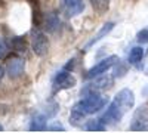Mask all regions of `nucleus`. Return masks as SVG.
Wrapping results in <instances>:
<instances>
[{"mask_svg": "<svg viewBox=\"0 0 148 133\" xmlns=\"http://www.w3.org/2000/svg\"><path fill=\"white\" fill-rule=\"evenodd\" d=\"M31 49L37 56H45L49 50V40L42 31H34L31 35Z\"/></svg>", "mask_w": 148, "mask_h": 133, "instance_id": "obj_6", "label": "nucleus"}, {"mask_svg": "<svg viewBox=\"0 0 148 133\" xmlns=\"http://www.w3.org/2000/svg\"><path fill=\"white\" fill-rule=\"evenodd\" d=\"M2 130H3V126H2V124H0V132H2Z\"/></svg>", "mask_w": 148, "mask_h": 133, "instance_id": "obj_27", "label": "nucleus"}, {"mask_svg": "<svg viewBox=\"0 0 148 133\" xmlns=\"http://www.w3.org/2000/svg\"><path fill=\"white\" fill-rule=\"evenodd\" d=\"M136 40L139 43H148V28H144L136 34Z\"/></svg>", "mask_w": 148, "mask_h": 133, "instance_id": "obj_20", "label": "nucleus"}, {"mask_svg": "<svg viewBox=\"0 0 148 133\" xmlns=\"http://www.w3.org/2000/svg\"><path fill=\"white\" fill-rule=\"evenodd\" d=\"M3 76H5V70H3V67H2V65H0V78H2Z\"/></svg>", "mask_w": 148, "mask_h": 133, "instance_id": "obj_25", "label": "nucleus"}, {"mask_svg": "<svg viewBox=\"0 0 148 133\" xmlns=\"http://www.w3.org/2000/svg\"><path fill=\"white\" fill-rule=\"evenodd\" d=\"M145 74H147V76H148V68H147V70H145Z\"/></svg>", "mask_w": 148, "mask_h": 133, "instance_id": "obj_28", "label": "nucleus"}, {"mask_svg": "<svg viewBox=\"0 0 148 133\" xmlns=\"http://www.w3.org/2000/svg\"><path fill=\"white\" fill-rule=\"evenodd\" d=\"M24 68H25V62L21 58H14L8 62L6 72L10 78H18L24 74Z\"/></svg>", "mask_w": 148, "mask_h": 133, "instance_id": "obj_9", "label": "nucleus"}, {"mask_svg": "<svg viewBox=\"0 0 148 133\" xmlns=\"http://www.w3.org/2000/svg\"><path fill=\"white\" fill-rule=\"evenodd\" d=\"M74 65H76V58H71L70 61H68V62L64 65V68H65V70H68V71H73Z\"/></svg>", "mask_w": 148, "mask_h": 133, "instance_id": "obj_22", "label": "nucleus"}, {"mask_svg": "<svg viewBox=\"0 0 148 133\" xmlns=\"http://www.w3.org/2000/svg\"><path fill=\"white\" fill-rule=\"evenodd\" d=\"M132 132H148V106H139L133 114L132 123H130Z\"/></svg>", "mask_w": 148, "mask_h": 133, "instance_id": "obj_4", "label": "nucleus"}, {"mask_svg": "<svg viewBox=\"0 0 148 133\" xmlns=\"http://www.w3.org/2000/svg\"><path fill=\"white\" fill-rule=\"evenodd\" d=\"M10 47L16 52H25L27 50V43L25 39L22 35H16V37H12L10 40Z\"/></svg>", "mask_w": 148, "mask_h": 133, "instance_id": "obj_14", "label": "nucleus"}, {"mask_svg": "<svg viewBox=\"0 0 148 133\" xmlns=\"http://www.w3.org/2000/svg\"><path fill=\"white\" fill-rule=\"evenodd\" d=\"M142 93H144L145 96H148V86H147V87H145V89L142 90Z\"/></svg>", "mask_w": 148, "mask_h": 133, "instance_id": "obj_26", "label": "nucleus"}, {"mask_svg": "<svg viewBox=\"0 0 148 133\" xmlns=\"http://www.w3.org/2000/svg\"><path fill=\"white\" fill-rule=\"evenodd\" d=\"M34 6V5H33ZM33 25L34 27H40L42 25V14H40V9L39 5H36L33 8Z\"/></svg>", "mask_w": 148, "mask_h": 133, "instance_id": "obj_18", "label": "nucleus"}, {"mask_svg": "<svg viewBox=\"0 0 148 133\" xmlns=\"http://www.w3.org/2000/svg\"><path fill=\"white\" fill-rule=\"evenodd\" d=\"M90 3L93 6V9L99 14H105L108 10V5H110V0H90Z\"/></svg>", "mask_w": 148, "mask_h": 133, "instance_id": "obj_16", "label": "nucleus"}, {"mask_svg": "<svg viewBox=\"0 0 148 133\" xmlns=\"http://www.w3.org/2000/svg\"><path fill=\"white\" fill-rule=\"evenodd\" d=\"M123 115H125V113L121 111V108L113 101L108 106H107V110L105 113L99 117V120L105 124V126H111V124H116L119 123L120 120L123 118Z\"/></svg>", "mask_w": 148, "mask_h": 133, "instance_id": "obj_5", "label": "nucleus"}, {"mask_svg": "<svg viewBox=\"0 0 148 133\" xmlns=\"http://www.w3.org/2000/svg\"><path fill=\"white\" fill-rule=\"evenodd\" d=\"M5 55H6V47H5V44L2 42H0V59H2Z\"/></svg>", "mask_w": 148, "mask_h": 133, "instance_id": "obj_23", "label": "nucleus"}, {"mask_svg": "<svg viewBox=\"0 0 148 133\" xmlns=\"http://www.w3.org/2000/svg\"><path fill=\"white\" fill-rule=\"evenodd\" d=\"M127 72V67L120 62V59L116 62V77H123Z\"/></svg>", "mask_w": 148, "mask_h": 133, "instance_id": "obj_19", "label": "nucleus"}, {"mask_svg": "<svg viewBox=\"0 0 148 133\" xmlns=\"http://www.w3.org/2000/svg\"><path fill=\"white\" fill-rule=\"evenodd\" d=\"M58 110H59V106H58V104L55 102V101H47V104H46V108H45V115L49 118V117H55L56 115V113H58Z\"/></svg>", "mask_w": 148, "mask_h": 133, "instance_id": "obj_17", "label": "nucleus"}, {"mask_svg": "<svg viewBox=\"0 0 148 133\" xmlns=\"http://www.w3.org/2000/svg\"><path fill=\"white\" fill-rule=\"evenodd\" d=\"M84 127H86V130H88V132H104L107 126L101 121L99 118H96V120H89Z\"/></svg>", "mask_w": 148, "mask_h": 133, "instance_id": "obj_15", "label": "nucleus"}, {"mask_svg": "<svg viewBox=\"0 0 148 133\" xmlns=\"http://www.w3.org/2000/svg\"><path fill=\"white\" fill-rule=\"evenodd\" d=\"M47 117L45 114H37L33 117L31 123H30V130L31 132H43L47 129Z\"/></svg>", "mask_w": 148, "mask_h": 133, "instance_id": "obj_12", "label": "nucleus"}, {"mask_svg": "<svg viewBox=\"0 0 148 133\" xmlns=\"http://www.w3.org/2000/svg\"><path fill=\"white\" fill-rule=\"evenodd\" d=\"M73 86H76V78L73 76H70V71L62 68L61 71L56 72V76L52 80V87H53V93H56L58 90H64V89H70Z\"/></svg>", "mask_w": 148, "mask_h": 133, "instance_id": "obj_2", "label": "nucleus"}, {"mask_svg": "<svg viewBox=\"0 0 148 133\" xmlns=\"http://www.w3.org/2000/svg\"><path fill=\"white\" fill-rule=\"evenodd\" d=\"M8 113V105H0V114Z\"/></svg>", "mask_w": 148, "mask_h": 133, "instance_id": "obj_24", "label": "nucleus"}, {"mask_svg": "<svg viewBox=\"0 0 148 133\" xmlns=\"http://www.w3.org/2000/svg\"><path fill=\"white\" fill-rule=\"evenodd\" d=\"M51 132H65V129H64V126L61 124V123H53L52 126H49L47 127Z\"/></svg>", "mask_w": 148, "mask_h": 133, "instance_id": "obj_21", "label": "nucleus"}, {"mask_svg": "<svg viewBox=\"0 0 148 133\" xmlns=\"http://www.w3.org/2000/svg\"><path fill=\"white\" fill-rule=\"evenodd\" d=\"M108 98L107 96H101L98 92H90L88 95H84V98L82 101H79L76 105L71 108L70 113V123L77 126L79 121L88 115V114H93L101 111L102 108L108 104Z\"/></svg>", "mask_w": 148, "mask_h": 133, "instance_id": "obj_1", "label": "nucleus"}, {"mask_svg": "<svg viewBox=\"0 0 148 133\" xmlns=\"http://www.w3.org/2000/svg\"><path fill=\"white\" fill-rule=\"evenodd\" d=\"M144 55H145L144 47H141V46H135V47H132V49H130V53H129V64L136 67V65L142 61Z\"/></svg>", "mask_w": 148, "mask_h": 133, "instance_id": "obj_13", "label": "nucleus"}, {"mask_svg": "<svg viewBox=\"0 0 148 133\" xmlns=\"http://www.w3.org/2000/svg\"><path fill=\"white\" fill-rule=\"evenodd\" d=\"M117 61H119V58H117L116 55H111V56L102 59L101 62H98V64L93 65L90 70H88V72L84 74V78L90 80V78H95V77H98V76L104 74V72H107L111 67H114Z\"/></svg>", "mask_w": 148, "mask_h": 133, "instance_id": "obj_3", "label": "nucleus"}, {"mask_svg": "<svg viewBox=\"0 0 148 133\" xmlns=\"http://www.w3.org/2000/svg\"><path fill=\"white\" fill-rule=\"evenodd\" d=\"M59 16L56 12H49V14L45 16V22H43V25H45V30L47 33H55L58 28H59Z\"/></svg>", "mask_w": 148, "mask_h": 133, "instance_id": "obj_11", "label": "nucleus"}, {"mask_svg": "<svg viewBox=\"0 0 148 133\" xmlns=\"http://www.w3.org/2000/svg\"><path fill=\"white\" fill-rule=\"evenodd\" d=\"M64 6L68 16H76L84 10L83 0H64Z\"/></svg>", "mask_w": 148, "mask_h": 133, "instance_id": "obj_10", "label": "nucleus"}, {"mask_svg": "<svg viewBox=\"0 0 148 133\" xmlns=\"http://www.w3.org/2000/svg\"><path fill=\"white\" fill-rule=\"evenodd\" d=\"M114 25H116V24H114L113 21H108V22H105L104 25L101 27V30L98 31V34H96V35H93V37H92V39H90L88 43H86V44H84L83 50H84V52H86V50H89V49H90V47H92L93 44H96L98 42H101L104 37H107V35H108L111 31H113Z\"/></svg>", "mask_w": 148, "mask_h": 133, "instance_id": "obj_8", "label": "nucleus"}, {"mask_svg": "<svg viewBox=\"0 0 148 133\" xmlns=\"http://www.w3.org/2000/svg\"><path fill=\"white\" fill-rule=\"evenodd\" d=\"M114 102L121 108V111L126 114L129 110H132L135 106V95L130 89H121L114 96Z\"/></svg>", "mask_w": 148, "mask_h": 133, "instance_id": "obj_7", "label": "nucleus"}]
</instances>
